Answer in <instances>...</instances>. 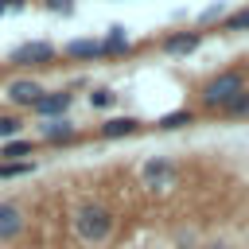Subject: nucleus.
Here are the masks:
<instances>
[{"instance_id":"dca6fc26","label":"nucleus","mask_w":249,"mask_h":249,"mask_svg":"<svg viewBox=\"0 0 249 249\" xmlns=\"http://www.w3.org/2000/svg\"><path fill=\"white\" fill-rule=\"evenodd\" d=\"M0 156H8V160H16V156H31V140H19V136H16V140H8V144H4V152H0Z\"/></svg>"},{"instance_id":"f3484780","label":"nucleus","mask_w":249,"mask_h":249,"mask_svg":"<svg viewBox=\"0 0 249 249\" xmlns=\"http://www.w3.org/2000/svg\"><path fill=\"white\" fill-rule=\"evenodd\" d=\"M226 113H230V117H245V113H249V89H245V93H237V97L226 105Z\"/></svg>"},{"instance_id":"a211bd4d","label":"nucleus","mask_w":249,"mask_h":249,"mask_svg":"<svg viewBox=\"0 0 249 249\" xmlns=\"http://www.w3.org/2000/svg\"><path fill=\"white\" fill-rule=\"evenodd\" d=\"M19 136V117H0V140H16Z\"/></svg>"},{"instance_id":"2eb2a0df","label":"nucleus","mask_w":249,"mask_h":249,"mask_svg":"<svg viewBox=\"0 0 249 249\" xmlns=\"http://www.w3.org/2000/svg\"><path fill=\"white\" fill-rule=\"evenodd\" d=\"M226 31H249V8H237L226 16Z\"/></svg>"},{"instance_id":"7ed1b4c3","label":"nucleus","mask_w":249,"mask_h":249,"mask_svg":"<svg viewBox=\"0 0 249 249\" xmlns=\"http://www.w3.org/2000/svg\"><path fill=\"white\" fill-rule=\"evenodd\" d=\"M140 179H144V187L148 191H171L175 187V179H179V167H175V160L171 156H152V160H144L140 163Z\"/></svg>"},{"instance_id":"aec40b11","label":"nucleus","mask_w":249,"mask_h":249,"mask_svg":"<svg viewBox=\"0 0 249 249\" xmlns=\"http://www.w3.org/2000/svg\"><path fill=\"white\" fill-rule=\"evenodd\" d=\"M8 12H23V0H0V16Z\"/></svg>"},{"instance_id":"f8f14e48","label":"nucleus","mask_w":249,"mask_h":249,"mask_svg":"<svg viewBox=\"0 0 249 249\" xmlns=\"http://www.w3.org/2000/svg\"><path fill=\"white\" fill-rule=\"evenodd\" d=\"M101 51H105V54H121V51H128L124 27H109V39H101Z\"/></svg>"},{"instance_id":"20e7f679","label":"nucleus","mask_w":249,"mask_h":249,"mask_svg":"<svg viewBox=\"0 0 249 249\" xmlns=\"http://www.w3.org/2000/svg\"><path fill=\"white\" fill-rule=\"evenodd\" d=\"M51 58H54V47L47 39H31V43L12 47V62L16 66H47Z\"/></svg>"},{"instance_id":"1a4fd4ad","label":"nucleus","mask_w":249,"mask_h":249,"mask_svg":"<svg viewBox=\"0 0 249 249\" xmlns=\"http://www.w3.org/2000/svg\"><path fill=\"white\" fill-rule=\"evenodd\" d=\"M198 43H202V35H198V31H187V35H167V39H163V51H167V54H191Z\"/></svg>"},{"instance_id":"412c9836","label":"nucleus","mask_w":249,"mask_h":249,"mask_svg":"<svg viewBox=\"0 0 249 249\" xmlns=\"http://www.w3.org/2000/svg\"><path fill=\"white\" fill-rule=\"evenodd\" d=\"M47 8H54V12H70V0H47Z\"/></svg>"},{"instance_id":"f03ea898","label":"nucleus","mask_w":249,"mask_h":249,"mask_svg":"<svg viewBox=\"0 0 249 249\" xmlns=\"http://www.w3.org/2000/svg\"><path fill=\"white\" fill-rule=\"evenodd\" d=\"M237 93H245V78H241L237 70H222V74H214V78L202 86V105H206V109H226Z\"/></svg>"},{"instance_id":"4468645a","label":"nucleus","mask_w":249,"mask_h":249,"mask_svg":"<svg viewBox=\"0 0 249 249\" xmlns=\"http://www.w3.org/2000/svg\"><path fill=\"white\" fill-rule=\"evenodd\" d=\"M191 121H195V113H191V109H175V113L160 117V128H183V124H191Z\"/></svg>"},{"instance_id":"9b49d317","label":"nucleus","mask_w":249,"mask_h":249,"mask_svg":"<svg viewBox=\"0 0 249 249\" xmlns=\"http://www.w3.org/2000/svg\"><path fill=\"white\" fill-rule=\"evenodd\" d=\"M66 54L70 58H97L105 51H101V39H70L66 43Z\"/></svg>"},{"instance_id":"423d86ee","label":"nucleus","mask_w":249,"mask_h":249,"mask_svg":"<svg viewBox=\"0 0 249 249\" xmlns=\"http://www.w3.org/2000/svg\"><path fill=\"white\" fill-rule=\"evenodd\" d=\"M23 226H27L23 210L16 202H0V241H16L23 233Z\"/></svg>"},{"instance_id":"0eeeda50","label":"nucleus","mask_w":249,"mask_h":249,"mask_svg":"<svg viewBox=\"0 0 249 249\" xmlns=\"http://www.w3.org/2000/svg\"><path fill=\"white\" fill-rule=\"evenodd\" d=\"M66 109H70V93H66V89H58V93H43V97H39V105H35V113H39L43 121L62 117Z\"/></svg>"},{"instance_id":"ddd939ff","label":"nucleus","mask_w":249,"mask_h":249,"mask_svg":"<svg viewBox=\"0 0 249 249\" xmlns=\"http://www.w3.org/2000/svg\"><path fill=\"white\" fill-rule=\"evenodd\" d=\"M35 163L31 160H4L0 163V179H12V175H31Z\"/></svg>"},{"instance_id":"f257e3e1","label":"nucleus","mask_w":249,"mask_h":249,"mask_svg":"<svg viewBox=\"0 0 249 249\" xmlns=\"http://www.w3.org/2000/svg\"><path fill=\"white\" fill-rule=\"evenodd\" d=\"M113 226H117L113 210H109L105 202H93V198H89V202H78L74 214H70V230H74V237L86 241V245H101V241H109Z\"/></svg>"},{"instance_id":"6ab92c4d","label":"nucleus","mask_w":249,"mask_h":249,"mask_svg":"<svg viewBox=\"0 0 249 249\" xmlns=\"http://www.w3.org/2000/svg\"><path fill=\"white\" fill-rule=\"evenodd\" d=\"M113 101H117L113 89H93V93H89V105H93V109H105V105H113Z\"/></svg>"},{"instance_id":"9d476101","label":"nucleus","mask_w":249,"mask_h":249,"mask_svg":"<svg viewBox=\"0 0 249 249\" xmlns=\"http://www.w3.org/2000/svg\"><path fill=\"white\" fill-rule=\"evenodd\" d=\"M43 128V140H70V136H78V128L66 121V117H54V121H43L39 124Z\"/></svg>"},{"instance_id":"4be33fe9","label":"nucleus","mask_w":249,"mask_h":249,"mask_svg":"<svg viewBox=\"0 0 249 249\" xmlns=\"http://www.w3.org/2000/svg\"><path fill=\"white\" fill-rule=\"evenodd\" d=\"M241 78H245V89H249V74H241Z\"/></svg>"},{"instance_id":"6e6552de","label":"nucleus","mask_w":249,"mask_h":249,"mask_svg":"<svg viewBox=\"0 0 249 249\" xmlns=\"http://www.w3.org/2000/svg\"><path fill=\"white\" fill-rule=\"evenodd\" d=\"M136 128H140L136 117H109V121L101 124V136H105V140H117V136H132Z\"/></svg>"},{"instance_id":"39448f33","label":"nucleus","mask_w":249,"mask_h":249,"mask_svg":"<svg viewBox=\"0 0 249 249\" xmlns=\"http://www.w3.org/2000/svg\"><path fill=\"white\" fill-rule=\"evenodd\" d=\"M43 93H47V89H43L35 78H19V82L8 86V101H12V105H27V109H35Z\"/></svg>"}]
</instances>
